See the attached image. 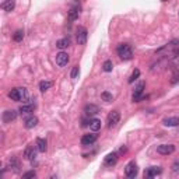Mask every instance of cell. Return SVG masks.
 <instances>
[{
    "mask_svg": "<svg viewBox=\"0 0 179 179\" xmlns=\"http://www.w3.org/2000/svg\"><path fill=\"white\" fill-rule=\"evenodd\" d=\"M8 98L13 101H25L28 98V92L24 87H18V88H13L8 92Z\"/></svg>",
    "mask_w": 179,
    "mask_h": 179,
    "instance_id": "obj_2",
    "label": "cell"
},
{
    "mask_svg": "<svg viewBox=\"0 0 179 179\" xmlns=\"http://www.w3.org/2000/svg\"><path fill=\"white\" fill-rule=\"evenodd\" d=\"M172 171H174V172H178L179 171V162H175L174 164V166H172Z\"/></svg>",
    "mask_w": 179,
    "mask_h": 179,
    "instance_id": "obj_30",
    "label": "cell"
},
{
    "mask_svg": "<svg viewBox=\"0 0 179 179\" xmlns=\"http://www.w3.org/2000/svg\"><path fill=\"white\" fill-rule=\"evenodd\" d=\"M46 148H48L46 140H43V139H37V150L41 151V153H45V151H46Z\"/></svg>",
    "mask_w": 179,
    "mask_h": 179,
    "instance_id": "obj_21",
    "label": "cell"
},
{
    "mask_svg": "<svg viewBox=\"0 0 179 179\" xmlns=\"http://www.w3.org/2000/svg\"><path fill=\"white\" fill-rule=\"evenodd\" d=\"M139 76H140V70H139V69H134V71L132 73V76H130V79H129V83L136 81V80L139 79Z\"/></svg>",
    "mask_w": 179,
    "mask_h": 179,
    "instance_id": "obj_27",
    "label": "cell"
},
{
    "mask_svg": "<svg viewBox=\"0 0 179 179\" xmlns=\"http://www.w3.org/2000/svg\"><path fill=\"white\" fill-rule=\"evenodd\" d=\"M87 37H88L87 28L80 25L79 28H77V42H79V45H85V42H87Z\"/></svg>",
    "mask_w": 179,
    "mask_h": 179,
    "instance_id": "obj_6",
    "label": "cell"
},
{
    "mask_svg": "<svg viewBox=\"0 0 179 179\" xmlns=\"http://www.w3.org/2000/svg\"><path fill=\"white\" fill-rule=\"evenodd\" d=\"M38 125V118L37 116H28V118L24 120V126L27 127V129H32V127H35Z\"/></svg>",
    "mask_w": 179,
    "mask_h": 179,
    "instance_id": "obj_13",
    "label": "cell"
},
{
    "mask_svg": "<svg viewBox=\"0 0 179 179\" xmlns=\"http://www.w3.org/2000/svg\"><path fill=\"white\" fill-rule=\"evenodd\" d=\"M116 52H118L119 58L122 60H130L133 58V50L130 48V45L127 43H119L118 48H116Z\"/></svg>",
    "mask_w": 179,
    "mask_h": 179,
    "instance_id": "obj_1",
    "label": "cell"
},
{
    "mask_svg": "<svg viewBox=\"0 0 179 179\" xmlns=\"http://www.w3.org/2000/svg\"><path fill=\"white\" fill-rule=\"evenodd\" d=\"M97 141V134L95 133H91V134H84L81 137V144L83 146H91Z\"/></svg>",
    "mask_w": 179,
    "mask_h": 179,
    "instance_id": "obj_11",
    "label": "cell"
},
{
    "mask_svg": "<svg viewBox=\"0 0 179 179\" xmlns=\"http://www.w3.org/2000/svg\"><path fill=\"white\" fill-rule=\"evenodd\" d=\"M162 123L168 127H174V126H178L179 125V118L176 116H169V118H165L162 120Z\"/></svg>",
    "mask_w": 179,
    "mask_h": 179,
    "instance_id": "obj_16",
    "label": "cell"
},
{
    "mask_svg": "<svg viewBox=\"0 0 179 179\" xmlns=\"http://www.w3.org/2000/svg\"><path fill=\"white\" fill-rule=\"evenodd\" d=\"M84 112H85V115H88V116H94L100 112V108H98L97 105H94V104H88V105H85Z\"/></svg>",
    "mask_w": 179,
    "mask_h": 179,
    "instance_id": "obj_15",
    "label": "cell"
},
{
    "mask_svg": "<svg viewBox=\"0 0 179 179\" xmlns=\"http://www.w3.org/2000/svg\"><path fill=\"white\" fill-rule=\"evenodd\" d=\"M116 162H118V154L116 153H111V154H108V156L105 157V164L108 166L115 165Z\"/></svg>",
    "mask_w": 179,
    "mask_h": 179,
    "instance_id": "obj_18",
    "label": "cell"
},
{
    "mask_svg": "<svg viewBox=\"0 0 179 179\" xmlns=\"http://www.w3.org/2000/svg\"><path fill=\"white\" fill-rule=\"evenodd\" d=\"M24 158L28 161H34L37 158V151H35L34 147H27L25 151H24Z\"/></svg>",
    "mask_w": 179,
    "mask_h": 179,
    "instance_id": "obj_14",
    "label": "cell"
},
{
    "mask_svg": "<svg viewBox=\"0 0 179 179\" xmlns=\"http://www.w3.org/2000/svg\"><path fill=\"white\" fill-rule=\"evenodd\" d=\"M161 172H162V169H161L160 166H150V168L144 172V176L146 178H154V176H157V175H160Z\"/></svg>",
    "mask_w": 179,
    "mask_h": 179,
    "instance_id": "obj_12",
    "label": "cell"
},
{
    "mask_svg": "<svg viewBox=\"0 0 179 179\" xmlns=\"http://www.w3.org/2000/svg\"><path fill=\"white\" fill-rule=\"evenodd\" d=\"M104 71H106V73H109V71H112V69H113V63H112V60H105L104 62Z\"/></svg>",
    "mask_w": 179,
    "mask_h": 179,
    "instance_id": "obj_26",
    "label": "cell"
},
{
    "mask_svg": "<svg viewBox=\"0 0 179 179\" xmlns=\"http://www.w3.org/2000/svg\"><path fill=\"white\" fill-rule=\"evenodd\" d=\"M52 85H53L52 81H41L39 83V90L41 91H46V90H49Z\"/></svg>",
    "mask_w": 179,
    "mask_h": 179,
    "instance_id": "obj_23",
    "label": "cell"
},
{
    "mask_svg": "<svg viewBox=\"0 0 179 179\" xmlns=\"http://www.w3.org/2000/svg\"><path fill=\"white\" fill-rule=\"evenodd\" d=\"M119 120H120V113H119V111H112L108 115V119H106V122H108V127L109 129H111V127H115L116 125L119 123Z\"/></svg>",
    "mask_w": 179,
    "mask_h": 179,
    "instance_id": "obj_5",
    "label": "cell"
},
{
    "mask_svg": "<svg viewBox=\"0 0 179 179\" xmlns=\"http://www.w3.org/2000/svg\"><path fill=\"white\" fill-rule=\"evenodd\" d=\"M14 7H16V0H4V2H2V8L4 11H11L14 10Z\"/></svg>",
    "mask_w": 179,
    "mask_h": 179,
    "instance_id": "obj_17",
    "label": "cell"
},
{
    "mask_svg": "<svg viewBox=\"0 0 179 179\" xmlns=\"http://www.w3.org/2000/svg\"><path fill=\"white\" fill-rule=\"evenodd\" d=\"M34 108H35V104H27V105H23L20 108V113L21 115H28V113L34 111Z\"/></svg>",
    "mask_w": 179,
    "mask_h": 179,
    "instance_id": "obj_19",
    "label": "cell"
},
{
    "mask_svg": "<svg viewBox=\"0 0 179 179\" xmlns=\"http://www.w3.org/2000/svg\"><path fill=\"white\" fill-rule=\"evenodd\" d=\"M69 45H70V38H63V39H59L58 42H56V46H58L59 49H64Z\"/></svg>",
    "mask_w": 179,
    "mask_h": 179,
    "instance_id": "obj_22",
    "label": "cell"
},
{
    "mask_svg": "<svg viewBox=\"0 0 179 179\" xmlns=\"http://www.w3.org/2000/svg\"><path fill=\"white\" fill-rule=\"evenodd\" d=\"M161 2H168V0H161Z\"/></svg>",
    "mask_w": 179,
    "mask_h": 179,
    "instance_id": "obj_31",
    "label": "cell"
},
{
    "mask_svg": "<svg viewBox=\"0 0 179 179\" xmlns=\"http://www.w3.org/2000/svg\"><path fill=\"white\" fill-rule=\"evenodd\" d=\"M157 151L161 156H169L175 151V146L174 144H160L157 147Z\"/></svg>",
    "mask_w": 179,
    "mask_h": 179,
    "instance_id": "obj_7",
    "label": "cell"
},
{
    "mask_svg": "<svg viewBox=\"0 0 179 179\" xmlns=\"http://www.w3.org/2000/svg\"><path fill=\"white\" fill-rule=\"evenodd\" d=\"M3 2H4V0H3Z\"/></svg>",
    "mask_w": 179,
    "mask_h": 179,
    "instance_id": "obj_32",
    "label": "cell"
},
{
    "mask_svg": "<svg viewBox=\"0 0 179 179\" xmlns=\"http://www.w3.org/2000/svg\"><path fill=\"white\" fill-rule=\"evenodd\" d=\"M79 74H80V69H79V66H74L73 69H71L70 77H71V79H77V77H79Z\"/></svg>",
    "mask_w": 179,
    "mask_h": 179,
    "instance_id": "obj_28",
    "label": "cell"
},
{
    "mask_svg": "<svg viewBox=\"0 0 179 179\" xmlns=\"http://www.w3.org/2000/svg\"><path fill=\"white\" fill-rule=\"evenodd\" d=\"M56 63H58V66H60V67L66 66L69 63V55L66 52H59L58 55H56Z\"/></svg>",
    "mask_w": 179,
    "mask_h": 179,
    "instance_id": "obj_9",
    "label": "cell"
},
{
    "mask_svg": "<svg viewBox=\"0 0 179 179\" xmlns=\"http://www.w3.org/2000/svg\"><path fill=\"white\" fill-rule=\"evenodd\" d=\"M137 172H139V169H137V165L134 161H130L129 164H127L126 166H125V174H126L127 178H136L137 176Z\"/></svg>",
    "mask_w": 179,
    "mask_h": 179,
    "instance_id": "obj_4",
    "label": "cell"
},
{
    "mask_svg": "<svg viewBox=\"0 0 179 179\" xmlns=\"http://www.w3.org/2000/svg\"><path fill=\"white\" fill-rule=\"evenodd\" d=\"M80 13H81V4H80L79 0H73L70 4V8H69V11H67L69 18H70L71 21H74V20L79 18Z\"/></svg>",
    "mask_w": 179,
    "mask_h": 179,
    "instance_id": "obj_3",
    "label": "cell"
},
{
    "mask_svg": "<svg viewBox=\"0 0 179 179\" xmlns=\"http://www.w3.org/2000/svg\"><path fill=\"white\" fill-rule=\"evenodd\" d=\"M90 129H91L92 132H98V130L101 129V120L100 119H91V120H90Z\"/></svg>",
    "mask_w": 179,
    "mask_h": 179,
    "instance_id": "obj_20",
    "label": "cell"
},
{
    "mask_svg": "<svg viewBox=\"0 0 179 179\" xmlns=\"http://www.w3.org/2000/svg\"><path fill=\"white\" fill-rule=\"evenodd\" d=\"M23 38H24V32L21 31V29H18V31H16V32H14V35H13V39L16 41V42H21V41H23Z\"/></svg>",
    "mask_w": 179,
    "mask_h": 179,
    "instance_id": "obj_25",
    "label": "cell"
},
{
    "mask_svg": "<svg viewBox=\"0 0 179 179\" xmlns=\"http://www.w3.org/2000/svg\"><path fill=\"white\" fill-rule=\"evenodd\" d=\"M16 118H17V112L14 109H8V111L3 112V122L4 123H10V122L16 120Z\"/></svg>",
    "mask_w": 179,
    "mask_h": 179,
    "instance_id": "obj_10",
    "label": "cell"
},
{
    "mask_svg": "<svg viewBox=\"0 0 179 179\" xmlns=\"http://www.w3.org/2000/svg\"><path fill=\"white\" fill-rule=\"evenodd\" d=\"M144 87H146L144 83H140V84L136 87V90H134V92H133V95H132V100L134 101V102H140V100L143 98V92H144Z\"/></svg>",
    "mask_w": 179,
    "mask_h": 179,
    "instance_id": "obj_8",
    "label": "cell"
},
{
    "mask_svg": "<svg viewBox=\"0 0 179 179\" xmlns=\"http://www.w3.org/2000/svg\"><path fill=\"white\" fill-rule=\"evenodd\" d=\"M37 176V174H35V171H28V172H25V174H23V178H35Z\"/></svg>",
    "mask_w": 179,
    "mask_h": 179,
    "instance_id": "obj_29",
    "label": "cell"
},
{
    "mask_svg": "<svg viewBox=\"0 0 179 179\" xmlns=\"http://www.w3.org/2000/svg\"><path fill=\"white\" fill-rule=\"evenodd\" d=\"M101 100H102V101H105V102H111V101L113 100V97H112V94H111V92H108V91H104L102 94H101Z\"/></svg>",
    "mask_w": 179,
    "mask_h": 179,
    "instance_id": "obj_24",
    "label": "cell"
}]
</instances>
